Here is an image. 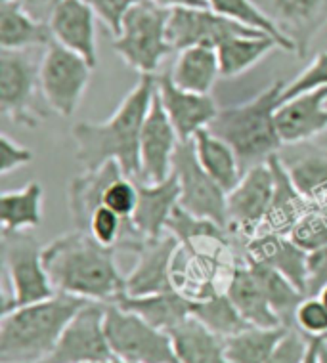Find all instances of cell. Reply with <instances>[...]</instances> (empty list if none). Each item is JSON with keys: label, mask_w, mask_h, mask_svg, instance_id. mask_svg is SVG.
Instances as JSON below:
<instances>
[{"label": "cell", "mask_w": 327, "mask_h": 363, "mask_svg": "<svg viewBox=\"0 0 327 363\" xmlns=\"http://www.w3.org/2000/svg\"><path fill=\"white\" fill-rule=\"evenodd\" d=\"M157 90V75H140L138 82L107 121H79L71 128L77 161L84 170L117 161L128 178L140 182V134Z\"/></svg>", "instance_id": "6da1fadb"}, {"label": "cell", "mask_w": 327, "mask_h": 363, "mask_svg": "<svg viewBox=\"0 0 327 363\" xmlns=\"http://www.w3.org/2000/svg\"><path fill=\"white\" fill-rule=\"evenodd\" d=\"M115 255V249L81 230L63 233L43 247V262L57 293L104 304H117L126 294Z\"/></svg>", "instance_id": "7a4b0ae2"}, {"label": "cell", "mask_w": 327, "mask_h": 363, "mask_svg": "<svg viewBox=\"0 0 327 363\" xmlns=\"http://www.w3.org/2000/svg\"><path fill=\"white\" fill-rule=\"evenodd\" d=\"M79 296L56 293L43 302L2 312L0 363H43L82 304Z\"/></svg>", "instance_id": "3957f363"}, {"label": "cell", "mask_w": 327, "mask_h": 363, "mask_svg": "<svg viewBox=\"0 0 327 363\" xmlns=\"http://www.w3.org/2000/svg\"><path fill=\"white\" fill-rule=\"evenodd\" d=\"M283 88L285 81L279 79L251 100L221 107L209 125V130L235 151L243 172L268 163V159L283 145L276 126V111L282 104Z\"/></svg>", "instance_id": "277c9868"}, {"label": "cell", "mask_w": 327, "mask_h": 363, "mask_svg": "<svg viewBox=\"0 0 327 363\" xmlns=\"http://www.w3.org/2000/svg\"><path fill=\"white\" fill-rule=\"evenodd\" d=\"M169 16L167 8L151 0H138L121 21L119 33L113 37V50L140 75H155L161 62L174 52L167 31Z\"/></svg>", "instance_id": "5b68a950"}, {"label": "cell", "mask_w": 327, "mask_h": 363, "mask_svg": "<svg viewBox=\"0 0 327 363\" xmlns=\"http://www.w3.org/2000/svg\"><path fill=\"white\" fill-rule=\"evenodd\" d=\"M2 262L10 289L2 312L52 298L57 293L43 262V247L27 232H2Z\"/></svg>", "instance_id": "8992f818"}, {"label": "cell", "mask_w": 327, "mask_h": 363, "mask_svg": "<svg viewBox=\"0 0 327 363\" xmlns=\"http://www.w3.org/2000/svg\"><path fill=\"white\" fill-rule=\"evenodd\" d=\"M94 67L56 40L46 46L38 65L40 92L46 106L60 117L71 119L81 106Z\"/></svg>", "instance_id": "52a82bcc"}, {"label": "cell", "mask_w": 327, "mask_h": 363, "mask_svg": "<svg viewBox=\"0 0 327 363\" xmlns=\"http://www.w3.org/2000/svg\"><path fill=\"white\" fill-rule=\"evenodd\" d=\"M106 333L113 356L131 363H180L169 333L117 304H107Z\"/></svg>", "instance_id": "ba28073f"}, {"label": "cell", "mask_w": 327, "mask_h": 363, "mask_svg": "<svg viewBox=\"0 0 327 363\" xmlns=\"http://www.w3.org/2000/svg\"><path fill=\"white\" fill-rule=\"evenodd\" d=\"M274 197V172L262 163L245 170L241 180L226 197V230L233 241L245 247L260 232Z\"/></svg>", "instance_id": "9c48e42d"}, {"label": "cell", "mask_w": 327, "mask_h": 363, "mask_svg": "<svg viewBox=\"0 0 327 363\" xmlns=\"http://www.w3.org/2000/svg\"><path fill=\"white\" fill-rule=\"evenodd\" d=\"M38 67L27 50L0 48V111L12 123L35 128L43 111L37 104Z\"/></svg>", "instance_id": "30bf717a"}, {"label": "cell", "mask_w": 327, "mask_h": 363, "mask_svg": "<svg viewBox=\"0 0 327 363\" xmlns=\"http://www.w3.org/2000/svg\"><path fill=\"white\" fill-rule=\"evenodd\" d=\"M106 310L104 302H84L43 363H101L115 357L107 340Z\"/></svg>", "instance_id": "8fae6325"}, {"label": "cell", "mask_w": 327, "mask_h": 363, "mask_svg": "<svg viewBox=\"0 0 327 363\" xmlns=\"http://www.w3.org/2000/svg\"><path fill=\"white\" fill-rule=\"evenodd\" d=\"M172 172L180 188V207L195 216L213 220L226 228L228 194L203 170L192 140H180L172 159Z\"/></svg>", "instance_id": "7c38bea8"}, {"label": "cell", "mask_w": 327, "mask_h": 363, "mask_svg": "<svg viewBox=\"0 0 327 363\" xmlns=\"http://www.w3.org/2000/svg\"><path fill=\"white\" fill-rule=\"evenodd\" d=\"M169 40L174 50H184L189 46H209L216 48L224 40L239 35H260L238 21L214 12L213 8H174L169 16Z\"/></svg>", "instance_id": "4fadbf2b"}, {"label": "cell", "mask_w": 327, "mask_h": 363, "mask_svg": "<svg viewBox=\"0 0 327 363\" xmlns=\"http://www.w3.org/2000/svg\"><path fill=\"white\" fill-rule=\"evenodd\" d=\"M178 144V132L170 123L155 90L140 134V182L157 184L167 180L172 174V159Z\"/></svg>", "instance_id": "5bb4252c"}, {"label": "cell", "mask_w": 327, "mask_h": 363, "mask_svg": "<svg viewBox=\"0 0 327 363\" xmlns=\"http://www.w3.org/2000/svg\"><path fill=\"white\" fill-rule=\"evenodd\" d=\"M289 40L299 57L309 54L318 33L327 26V0H255Z\"/></svg>", "instance_id": "9a60e30c"}, {"label": "cell", "mask_w": 327, "mask_h": 363, "mask_svg": "<svg viewBox=\"0 0 327 363\" xmlns=\"http://www.w3.org/2000/svg\"><path fill=\"white\" fill-rule=\"evenodd\" d=\"M178 239L170 233L155 241H148L136 252V262L125 276V287L128 296L167 293L174 291L172 283V260L177 255Z\"/></svg>", "instance_id": "2e32d148"}, {"label": "cell", "mask_w": 327, "mask_h": 363, "mask_svg": "<svg viewBox=\"0 0 327 363\" xmlns=\"http://www.w3.org/2000/svg\"><path fill=\"white\" fill-rule=\"evenodd\" d=\"M157 96L180 140H192L197 132L209 128L221 109L211 94H197L177 86L169 73L157 77Z\"/></svg>", "instance_id": "e0dca14e"}, {"label": "cell", "mask_w": 327, "mask_h": 363, "mask_svg": "<svg viewBox=\"0 0 327 363\" xmlns=\"http://www.w3.org/2000/svg\"><path fill=\"white\" fill-rule=\"evenodd\" d=\"M96 18L84 0H57L48 19L52 38L84 57L94 69L98 65Z\"/></svg>", "instance_id": "ac0fdd59"}, {"label": "cell", "mask_w": 327, "mask_h": 363, "mask_svg": "<svg viewBox=\"0 0 327 363\" xmlns=\"http://www.w3.org/2000/svg\"><path fill=\"white\" fill-rule=\"evenodd\" d=\"M283 145L304 144L327 130V88L282 101L276 111Z\"/></svg>", "instance_id": "d6986e66"}, {"label": "cell", "mask_w": 327, "mask_h": 363, "mask_svg": "<svg viewBox=\"0 0 327 363\" xmlns=\"http://www.w3.org/2000/svg\"><path fill=\"white\" fill-rule=\"evenodd\" d=\"M245 260L265 264L277 269L306 294V260L309 252L301 249L289 235L279 233H257L243 247Z\"/></svg>", "instance_id": "ffe728a7"}, {"label": "cell", "mask_w": 327, "mask_h": 363, "mask_svg": "<svg viewBox=\"0 0 327 363\" xmlns=\"http://www.w3.org/2000/svg\"><path fill=\"white\" fill-rule=\"evenodd\" d=\"M180 201V188L174 172L163 182H138V205L134 211L133 225L145 241H155L167 233V222Z\"/></svg>", "instance_id": "44dd1931"}, {"label": "cell", "mask_w": 327, "mask_h": 363, "mask_svg": "<svg viewBox=\"0 0 327 363\" xmlns=\"http://www.w3.org/2000/svg\"><path fill=\"white\" fill-rule=\"evenodd\" d=\"M268 164L274 172V197H272V205L266 214L265 224L258 233L268 232L289 235L293 225L310 208V203L291 182L289 172L285 169L282 157L277 153L272 155L268 159Z\"/></svg>", "instance_id": "7402d4cb"}, {"label": "cell", "mask_w": 327, "mask_h": 363, "mask_svg": "<svg viewBox=\"0 0 327 363\" xmlns=\"http://www.w3.org/2000/svg\"><path fill=\"white\" fill-rule=\"evenodd\" d=\"M226 294L249 325L266 327V329L285 327L279 320V315L272 310L265 291L245 260L233 268L230 281L226 285Z\"/></svg>", "instance_id": "603a6c76"}, {"label": "cell", "mask_w": 327, "mask_h": 363, "mask_svg": "<svg viewBox=\"0 0 327 363\" xmlns=\"http://www.w3.org/2000/svg\"><path fill=\"white\" fill-rule=\"evenodd\" d=\"M121 174H125L121 164L117 161H107L100 169L87 170L84 174L75 176L70 182L67 205H70V214L75 230L87 232L90 216L101 205V197L109 182Z\"/></svg>", "instance_id": "cb8c5ba5"}, {"label": "cell", "mask_w": 327, "mask_h": 363, "mask_svg": "<svg viewBox=\"0 0 327 363\" xmlns=\"http://www.w3.org/2000/svg\"><path fill=\"white\" fill-rule=\"evenodd\" d=\"M295 147L289 159L282 157L291 182L310 205L327 203V147L310 142L296 144Z\"/></svg>", "instance_id": "d4e9b609"}, {"label": "cell", "mask_w": 327, "mask_h": 363, "mask_svg": "<svg viewBox=\"0 0 327 363\" xmlns=\"http://www.w3.org/2000/svg\"><path fill=\"white\" fill-rule=\"evenodd\" d=\"M117 306L126 312L136 313L150 325L157 327L165 333H170L192 315V301L177 289L167 293L144 294V296L125 294L117 302Z\"/></svg>", "instance_id": "484cf974"}, {"label": "cell", "mask_w": 327, "mask_h": 363, "mask_svg": "<svg viewBox=\"0 0 327 363\" xmlns=\"http://www.w3.org/2000/svg\"><path fill=\"white\" fill-rule=\"evenodd\" d=\"M169 75L172 82L182 90L211 94L216 81L222 77L216 48H209V46L184 48L178 52Z\"/></svg>", "instance_id": "4316f807"}, {"label": "cell", "mask_w": 327, "mask_h": 363, "mask_svg": "<svg viewBox=\"0 0 327 363\" xmlns=\"http://www.w3.org/2000/svg\"><path fill=\"white\" fill-rule=\"evenodd\" d=\"M50 26L27 12L26 8L2 0L0 4V46L2 50H29L33 46H48Z\"/></svg>", "instance_id": "83f0119b"}, {"label": "cell", "mask_w": 327, "mask_h": 363, "mask_svg": "<svg viewBox=\"0 0 327 363\" xmlns=\"http://www.w3.org/2000/svg\"><path fill=\"white\" fill-rule=\"evenodd\" d=\"M180 363H230L224 338L205 327L194 315L169 333Z\"/></svg>", "instance_id": "f1b7e54d"}, {"label": "cell", "mask_w": 327, "mask_h": 363, "mask_svg": "<svg viewBox=\"0 0 327 363\" xmlns=\"http://www.w3.org/2000/svg\"><path fill=\"white\" fill-rule=\"evenodd\" d=\"M192 142H194L195 155H197V161L203 167V170L226 194H230L239 184L241 176H243V170H241L235 151L230 147V144L218 138L209 128H203V130L197 132L192 138Z\"/></svg>", "instance_id": "f546056e"}, {"label": "cell", "mask_w": 327, "mask_h": 363, "mask_svg": "<svg viewBox=\"0 0 327 363\" xmlns=\"http://www.w3.org/2000/svg\"><path fill=\"white\" fill-rule=\"evenodd\" d=\"M45 189L40 182H27L21 189L4 191L0 197V222L2 232H27L37 228L43 220Z\"/></svg>", "instance_id": "4dcf8cb0"}, {"label": "cell", "mask_w": 327, "mask_h": 363, "mask_svg": "<svg viewBox=\"0 0 327 363\" xmlns=\"http://www.w3.org/2000/svg\"><path fill=\"white\" fill-rule=\"evenodd\" d=\"M276 48H279L276 40L266 35H239L228 38L216 46L221 75L224 79L243 75Z\"/></svg>", "instance_id": "1f68e13d"}, {"label": "cell", "mask_w": 327, "mask_h": 363, "mask_svg": "<svg viewBox=\"0 0 327 363\" xmlns=\"http://www.w3.org/2000/svg\"><path fill=\"white\" fill-rule=\"evenodd\" d=\"M245 262L249 264V268L257 277V281L260 283L266 298L270 302L272 310L279 315L283 325L291 327V321H295L296 308L306 298V294L302 293L301 289L296 287L293 281H289L283 274H279L277 269L265 266V264L251 262V260H245Z\"/></svg>", "instance_id": "d6a6232c"}, {"label": "cell", "mask_w": 327, "mask_h": 363, "mask_svg": "<svg viewBox=\"0 0 327 363\" xmlns=\"http://www.w3.org/2000/svg\"><path fill=\"white\" fill-rule=\"evenodd\" d=\"M289 327H249L233 337L224 338L230 363H266L272 350Z\"/></svg>", "instance_id": "836d02e7"}, {"label": "cell", "mask_w": 327, "mask_h": 363, "mask_svg": "<svg viewBox=\"0 0 327 363\" xmlns=\"http://www.w3.org/2000/svg\"><path fill=\"white\" fill-rule=\"evenodd\" d=\"M207 2L209 8H213L214 12L238 21L239 26L247 27L251 31H257L260 35L274 38L282 50L293 52V46L289 44V40L283 37L279 29L274 26V21L260 10V6L255 0H207Z\"/></svg>", "instance_id": "e575fe53"}, {"label": "cell", "mask_w": 327, "mask_h": 363, "mask_svg": "<svg viewBox=\"0 0 327 363\" xmlns=\"http://www.w3.org/2000/svg\"><path fill=\"white\" fill-rule=\"evenodd\" d=\"M192 315L222 338L233 337L253 327L243 320V315L238 312L226 293L216 294L207 301L192 302Z\"/></svg>", "instance_id": "d590c367"}, {"label": "cell", "mask_w": 327, "mask_h": 363, "mask_svg": "<svg viewBox=\"0 0 327 363\" xmlns=\"http://www.w3.org/2000/svg\"><path fill=\"white\" fill-rule=\"evenodd\" d=\"M289 238L306 252L327 247V203L310 205L309 211L293 225Z\"/></svg>", "instance_id": "8d00e7d4"}, {"label": "cell", "mask_w": 327, "mask_h": 363, "mask_svg": "<svg viewBox=\"0 0 327 363\" xmlns=\"http://www.w3.org/2000/svg\"><path fill=\"white\" fill-rule=\"evenodd\" d=\"M101 205L111 208L125 220H131L138 205V182L126 174L117 176L115 180L109 182V186L104 191Z\"/></svg>", "instance_id": "74e56055"}, {"label": "cell", "mask_w": 327, "mask_h": 363, "mask_svg": "<svg viewBox=\"0 0 327 363\" xmlns=\"http://www.w3.org/2000/svg\"><path fill=\"white\" fill-rule=\"evenodd\" d=\"M321 88H327V52L318 54L306 65V69H302L293 81L285 82L282 101H287L301 94H309L314 90H321Z\"/></svg>", "instance_id": "f35d334b"}, {"label": "cell", "mask_w": 327, "mask_h": 363, "mask_svg": "<svg viewBox=\"0 0 327 363\" xmlns=\"http://www.w3.org/2000/svg\"><path fill=\"white\" fill-rule=\"evenodd\" d=\"M295 327L310 338L327 335V308L318 296H306L295 312Z\"/></svg>", "instance_id": "ab89813d"}, {"label": "cell", "mask_w": 327, "mask_h": 363, "mask_svg": "<svg viewBox=\"0 0 327 363\" xmlns=\"http://www.w3.org/2000/svg\"><path fill=\"white\" fill-rule=\"evenodd\" d=\"M310 340L312 338L306 337L304 333L295 327H289L282 340L276 345V348L272 350L266 363H302L309 354Z\"/></svg>", "instance_id": "60d3db41"}, {"label": "cell", "mask_w": 327, "mask_h": 363, "mask_svg": "<svg viewBox=\"0 0 327 363\" xmlns=\"http://www.w3.org/2000/svg\"><path fill=\"white\" fill-rule=\"evenodd\" d=\"M89 4L98 18L109 27V31L113 33V37L119 33L121 21L125 18V13L138 2V0H84Z\"/></svg>", "instance_id": "b9f144b4"}, {"label": "cell", "mask_w": 327, "mask_h": 363, "mask_svg": "<svg viewBox=\"0 0 327 363\" xmlns=\"http://www.w3.org/2000/svg\"><path fill=\"white\" fill-rule=\"evenodd\" d=\"M0 153H2V161H0V172L2 174H10L13 170L21 169L33 161V151L29 147H23L18 142H13L10 136L2 134L0 136Z\"/></svg>", "instance_id": "7bdbcfd3"}, {"label": "cell", "mask_w": 327, "mask_h": 363, "mask_svg": "<svg viewBox=\"0 0 327 363\" xmlns=\"http://www.w3.org/2000/svg\"><path fill=\"white\" fill-rule=\"evenodd\" d=\"M327 285V247L309 252L306 260V296H318Z\"/></svg>", "instance_id": "ee69618b"}, {"label": "cell", "mask_w": 327, "mask_h": 363, "mask_svg": "<svg viewBox=\"0 0 327 363\" xmlns=\"http://www.w3.org/2000/svg\"><path fill=\"white\" fill-rule=\"evenodd\" d=\"M12 2L19 4L21 8H26L31 16H35L40 21H46V23L50 19L52 10L57 4V0H12Z\"/></svg>", "instance_id": "f6af8a7d"}, {"label": "cell", "mask_w": 327, "mask_h": 363, "mask_svg": "<svg viewBox=\"0 0 327 363\" xmlns=\"http://www.w3.org/2000/svg\"><path fill=\"white\" fill-rule=\"evenodd\" d=\"M157 6H163L167 10H174V8H201L209 6L207 0H151Z\"/></svg>", "instance_id": "bcb514c9"}, {"label": "cell", "mask_w": 327, "mask_h": 363, "mask_svg": "<svg viewBox=\"0 0 327 363\" xmlns=\"http://www.w3.org/2000/svg\"><path fill=\"white\" fill-rule=\"evenodd\" d=\"M320 346H321V338H312L310 340V348L309 354L304 357L302 363H320Z\"/></svg>", "instance_id": "7dc6e473"}, {"label": "cell", "mask_w": 327, "mask_h": 363, "mask_svg": "<svg viewBox=\"0 0 327 363\" xmlns=\"http://www.w3.org/2000/svg\"><path fill=\"white\" fill-rule=\"evenodd\" d=\"M320 363H327V345L321 340L320 346Z\"/></svg>", "instance_id": "c3c4849f"}, {"label": "cell", "mask_w": 327, "mask_h": 363, "mask_svg": "<svg viewBox=\"0 0 327 363\" xmlns=\"http://www.w3.org/2000/svg\"><path fill=\"white\" fill-rule=\"evenodd\" d=\"M318 298H320L321 302H323V306L327 308V285L320 291V294H318Z\"/></svg>", "instance_id": "681fc988"}, {"label": "cell", "mask_w": 327, "mask_h": 363, "mask_svg": "<svg viewBox=\"0 0 327 363\" xmlns=\"http://www.w3.org/2000/svg\"><path fill=\"white\" fill-rule=\"evenodd\" d=\"M101 363H131V362H125V359H119V357H111V359H107V362H101Z\"/></svg>", "instance_id": "f907efd6"}, {"label": "cell", "mask_w": 327, "mask_h": 363, "mask_svg": "<svg viewBox=\"0 0 327 363\" xmlns=\"http://www.w3.org/2000/svg\"><path fill=\"white\" fill-rule=\"evenodd\" d=\"M321 340H323V342H326V345H327V335L323 338H321Z\"/></svg>", "instance_id": "816d5d0a"}]
</instances>
